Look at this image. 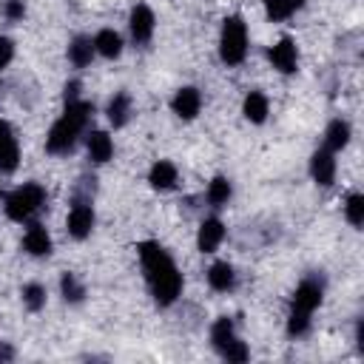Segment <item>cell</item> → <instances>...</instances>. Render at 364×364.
Masks as SVG:
<instances>
[{"label":"cell","instance_id":"obj_18","mask_svg":"<svg viewBox=\"0 0 364 364\" xmlns=\"http://www.w3.org/2000/svg\"><path fill=\"white\" fill-rule=\"evenodd\" d=\"M111 154H114V142H111V136H108L105 131L88 134V156H91L94 162H108Z\"/></svg>","mask_w":364,"mask_h":364},{"label":"cell","instance_id":"obj_4","mask_svg":"<svg viewBox=\"0 0 364 364\" xmlns=\"http://www.w3.org/2000/svg\"><path fill=\"white\" fill-rule=\"evenodd\" d=\"M46 202V191L43 185L37 182H26L20 188H14L9 196H6V216L14 219V222H26L31 219Z\"/></svg>","mask_w":364,"mask_h":364},{"label":"cell","instance_id":"obj_17","mask_svg":"<svg viewBox=\"0 0 364 364\" xmlns=\"http://www.w3.org/2000/svg\"><path fill=\"white\" fill-rule=\"evenodd\" d=\"M208 282H210L213 290L228 293V290H233V284H236V273H233V267H230L228 262H216V264L208 270Z\"/></svg>","mask_w":364,"mask_h":364},{"label":"cell","instance_id":"obj_22","mask_svg":"<svg viewBox=\"0 0 364 364\" xmlns=\"http://www.w3.org/2000/svg\"><path fill=\"white\" fill-rule=\"evenodd\" d=\"M94 54H97V51H94V40H88V37H77V40L68 46V60H71L77 68L88 65Z\"/></svg>","mask_w":364,"mask_h":364},{"label":"cell","instance_id":"obj_3","mask_svg":"<svg viewBox=\"0 0 364 364\" xmlns=\"http://www.w3.org/2000/svg\"><path fill=\"white\" fill-rule=\"evenodd\" d=\"M321 304V284L307 279L296 287V296H293V307H290V318H287V333L290 336H301L307 333L310 327V316L313 310Z\"/></svg>","mask_w":364,"mask_h":364},{"label":"cell","instance_id":"obj_8","mask_svg":"<svg viewBox=\"0 0 364 364\" xmlns=\"http://www.w3.org/2000/svg\"><path fill=\"white\" fill-rule=\"evenodd\" d=\"M154 11L145 6V3H139L134 11H131V37L136 40V43H148L151 40V34H154Z\"/></svg>","mask_w":364,"mask_h":364},{"label":"cell","instance_id":"obj_13","mask_svg":"<svg viewBox=\"0 0 364 364\" xmlns=\"http://www.w3.org/2000/svg\"><path fill=\"white\" fill-rule=\"evenodd\" d=\"M202 108V97L196 88H179L173 97V114H179L182 119H193Z\"/></svg>","mask_w":364,"mask_h":364},{"label":"cell","instance_id":"obj_28","mask_svg":"<svg viewBox=\"0 0 364 364\" xmlns=\"http://www.w3.org/2000/svg\"><path fill=\"white\" fill-rule=\"evenodd\" d=\"M3 14H6V20H23V14H26V6H23V0H6L3 3Z\"/></svg>","mask_w":364,"mask_h":364},{"label":"cell","instance_id":"obj_9","mask_svg":"<svg viewBox=\"0 0 364 364\" xmlns=\"http://www.w3.org/2000/svg\"><path fill=\"white\" fill-rule=\"evenodd\" d=\"M270 63H273V68H279L282 74L296 71V63H299L296 43H293V40H279V43L270 48Z\"/></svg>","mask_w":364,"mask_h":364},{"label":"cell","instance_id":"obj_24","mask_svg":"<svg viewBox=\"0 0 364 364\" xmlns=\"http://www.w3.org/2000/svg\"><path fill=\"white\" fill-rule=\"evenodd\" d=\"M230 182L225 179V176H216L210 185H208V202L213 205V208H222V205H228V199H230Z\"/></svg>","mask_w":364,"mask_h":364},{"label":"cell","instance_id":"obj_10","mask_svg":"<svg viewBox=\"0 0 364 364\" xmlns=\"http://www.w3.org/2000/svg\"><path fill=\"white\" fill-rule=\"evenodd\" d=\"M310 173L318 185H333L336 179V159H333V151H316L313 159H310Z\"/></svg>","mask_w":364,"mask_h":364},{"label":"cell","instance_id":"obj_14","mask_svg":"<svg viewBox=\"0 0 364 364\" xmlns=\"http://www.w3.org/2000/svg\"><path fill=\"white\" fill-rule=\"evenodd\" d=\"M23 247L31 253V256H46L51 250V236L46 233L43 225H28L26 236H23Z\"/></svg>","mask_w":364,"mask_h":364},{"label":"cell","instance_id":"obj_23","mask_svg":"<svg viewBox=\"0 0 364 364\" xmlns=\"http://www.w3.org/2000/svg\"><path fill=\"white\" fill-rule=\"evenodd\" d=\"M301 3L304 0H264V9L270 20H287L296 9H301Z\"/></svg>","mask_w":364,"mask_h":364},{"label":"cell","instance_id":"obj_19","mask_svg":"<svg viewBox=\"0 0 364 364\" xmlns=\"http://www.w3.org/2000/svg\"><path fill=\"white\" fill-rule=\"evenodd\" d=\"M131 117V97L128 94H114L111 102H108V122L114 128H122Z\"/></svg>","mask_w":364,"mask_h":364},{"label":"cell","instance_id":"obj_25","mask_svg":"<svg viewBox=\"0 0 364 364\" xmlns=\"http://www.w3.org/2000/svg\"><path fill=\"white\" fill-rule=\"evenodd\" d=\"M344 216H347V222L355 225V228L364 222V196H361V193H350V196H347Z\"/></svg>","mask_w":364,"mask_h":364},{"label":"cell","instance_id":"obj_27","mask_svg":"<svg viewBox=\"0 0 364 364\" xmlns=\"http://www.w3.org/2000/svg\"><path fill=\"white\" fill-rule=\"evenodd\" d=\"M60 287H63V296H65L68 301H80V299L85 296V290H82V284L74 279V273H65L63 282H60Z\"/></svg>","mask_w":364,"mask_h":364},{"label":"cell","instance_id":"obj_21","mask_svg":"<svg viewBox=\"0 0 364 364\" xmlns=\"http://www.w3.org/2000/svg\"><path fill=\"white\" fill-rule=\"evenodd\" d=\"M267 97L262 94V91H250L247 97H245V117L250 119V122H264L267 119Z\"/></svg>","mask_w":364,"mask_h":364},{"label":"cell","instance_id":"obj_15","mask_svg":"<svg viewBox=\"0 0 364 364\" xmlns=\"http://www.w3.org/2000/svg\"><path fill=\"white\" fill-rule=\"evenodd\" d=\"M94 51L97 54H102V57H119V51H122V37L114 31V28H102V31H97V37H94Z\"/></svg>","mask_w":364,"mask_h":364},{"label":"cell","instance_id":"obj_11","mask_svg":"<svg viewBox=\"0 0 364 364\" xmlns=\"http://www.w3.org/2000/svg\"><path fill=\"white\" fill-rule=\"evenodd\" d=\"M225 239V225L219 219H205L202 228H199V236H196V245L202 253H213Z\"/></svg>","mask_w":364,"mask_h":364},{"label":"cell","instance_id":"obj_29","mask_svg":"<svg viewBox=\"0 0 364 364\" xmlns=\"http://www.w3.org/2000/svg\"><path fill=\"white\" fill-rule=\"evenodd\" d=\"M14 57V43L9 37H0V68H6Z\"/></svg>","mask_w":364,"mask_h":364},{"label":"cell","instance_id":"obj_2","mask_svg":"<svg viewBox=\"0 0 364 364\" xmlns=\"http://www.w3.org/2000/svg\"><path fill=\"white\" fill-rule=\"evenodd\" d=\"M88 117H91V102H85V100L65 102V114L51 125V131L46 136V151L48 154H65V151H71V145L77 142V136L85 128Z\"/></svg>","mask_w":364,"mask_h":364},{"label":"cell","instance_id":"obj_30","mask_svg":"<svg viewBox=\"0 0 364 364\" xmlns=\"http://www.w3.org/2000/svg\"><path fill=\"white\" fill-rule=\"evenodd\" d=\"M74 100H80V82L77 80H71L65 85V102H74Z\"/></svg>","mask_w":364,"mask_h":364},{"label":"cell","instance_id":"obj_1","mask_svg":"<svg viewBox=\"0 0 364 364\" xmlns=\"http://www.w3.org/2000/svg\"><path fill=\"white\" fill-rule=\"evenodd\" d=\"M136 253H139V262H142V270H145V279H148L154 299L162 307L173 304L179 290H182V276H179L176 264L171 262V256L165 253V247L159 242H139Z\"/></svg>","mask_w":364,"mask_h":364},{"label":"cell","instance_id":"obj_12","mask_svg":"<svg viewBox=\"0 0 364 364\" xmlns=\"http://www.w3.org/2000/svg\"><path fill=\"white\" fill-rule=\"evenodd\" d=\"M20 159V148L17 139L11 136V128L0 119V171H14Z\"/></svg>","mask_w":364,"mask_h":364},{"label":"cell","instance_id":"obj_5","mask_svg":"<svg viewBox=\"0 0 364 364\" xmlns=\"http://www.w3.org/2000/svg\"><path fill=\"white\" fill-rule=\"evenodd\" d=\"M219 54L228 65H239L247 54V28L242 17H228L222 26V40H219Z\"/></svg>","mask_w":364,"mask_h":364},{"label":"cell","instance_id":"obj_16","mask_svg":"<svg viewBox=\"0 0 364 364\" xmlns=\"http://www.w3.org/2000/svg\"><path fill=\"white\" fill-rule=\"evenodd\" d=\"M148 182H151L154 188H159V191L173 188V185H176V165H173V162H168V159H159V162L151 168Z\"/></svg>","mask_w":364,"mask_h":364},{"label":"cell","instance_id":"obj_31","mask_svg":"<svg viewBox=\"0 0 364 364\" xmlns=\"http://www.w3.org/2000/svg\"><path fill=\"white\" fill-rule=\"evenodd\" d=\"M14 353H11V347L9 344H0V361H9Z\"/></svg>","mask_w":364,"mask_h":364},{"label":"cell","instance_id":"obj_6","mask_svg":"<svg viewBox=\"0 0 364 364\" xmlns=\"http://www.w3.org/2000/svg\"><path fill=\"white\" fill-rule=\"evenodd\" d=\"M210 341L216 344V350L228 358V361H245L247 358V347L245 341H239L233 336V324L230 318H216L210 327Z\"/></svg>","mask_w":364,"mask_h":364},{"label":"cell","instance_id":"obj_26","mask_svg":"<svg viewBox=\"0 0 364 364\" xmlns=\"http://www.w3.org/2000/svg\"><path fill=\"white\" fill-rule=\"evenodd\" d=\"M23 304L28 307V310H43V304H46V287L43 284H26L23 287Z\"/></svg>","mask_w":364,"mask_h":364},{"label":"cell","instance_id":"obj_20","mask_svg":"<svg viewBox=\"0 0 364 364\" xmlns=\"http://www.w3.org/2000/svg\"><path fill=\"white\" fill-rule=\"evenodd\" d=\"M347 142H350V125L344 119H333L327 125V134H324V148L327 151H341Z\"/></svg>","mask_w":364,"mask_h":364},{"label":"cell","instance_id":"obj_7","mask_svg":"<svg viewBox=\"0 0 364 364\" xmlns=\"http://www.w3.org/2000/svg\"><path fill=\"white\" fill-rule=\"evenodd\" d=\"M65 228H68V233H71L74 239H85V236L91 233V228H94V210H91V202H88V199H77V202L71 205Z\"/></svg>","mask_w":364,"mask_h":364}]
</instances>
